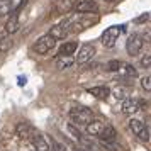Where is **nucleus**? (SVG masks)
<instances>
[{
  "instance_id": "nucleus-3",
  "label": "nucleus",
  "mask_w": 151,
  "mask_h": 151,
  "mask_svg": "<svg viewBox=\"0 0 151 151\" xmlns=\"http://www.w3.org/2000/svg\"><path fill=\"white\" fill-rule=\"evenodd\" d=\"M121 32H122V26H110V27H107L102 34V44L105 48H114Z\"/></svg>"
},
{
  "instance_id": "nucleus-5",
  "label": "nucleus",
  "mask_w": 151,
  "mask_h": 151,
  "mask_svg": "<svg viewBox=\"0 0 151 151\" xmlns=\"http://www.w3.org/2000/svg\"><path fill=\"white\" fill-rule=\"evenodd\" d=\"M55 46H56V39L51 37L49 34H46V36H41V37L37 39V42L34 44V51L37 55H46V53H49Z\"/></svg>"
},
{
  "instance_id": "nucleus-16",
  "label": "nucleus",
  "mask_w": 151,
  "mask_h": 151,
  "mask_svg": "<svg viewBox=\"0 0 151 151\" xmlns=\"http://www.w3.org/2000/svg\"><path fill=\"white\" fill-rule=\"evenodd\" d=\"M88 93L90 95L97 97V99H107V97L110 95V88L109 87H92V88H88Z\"/></svg>"
},
{
  "instance_id": "nucleus-27",
  "label": "nucleus",
  "mask_w": 151,
  "mask_h": 151,
  "mask_svg": "<svg viewBox=\"0 0 151 151\" xmlns=\"http://www.w3.org/2000/svg\"><path fill=\"white\" fill-rule=\"evenodd\" d=\"M51 146H53V151H66L65 146H61V144L56 143V141H51Z\"/></svg>"
},
{
  "instance_id": "nucleus-29",
  "label": "nucleus",
  "mask_w": 151,
  "mask_h": 151,
  "mask_svg": "<svg viewBox=\"0 0 151 151\" xmlns=\"http://www.w3.org/2000/svg\"><path fill=\"white\" fill-rule=\"evenodd\" d=\"M75 151H97V150H88V148H83V146H80V144H78V146L75 148Z\"/></svg>"
},
{
  "instance_id": "nucleus-17",
  "label": "nucleus",
  "mask_w": 151,
  "mask_h": 151,
  "mask_svg": "<svg viewBox=\"0 0 151 151\" xmlns=\"http://www.w3.org/2000/svg\"><path fill=\"white\" fill-rule=\"evenodd\" d=\"M66 34H68V32H66V29L63 27L61 24H58V26H53V27H51V31H49V36H51V37H55L56 41H60V39H65V37H66Z\"/></svg>"
},
{
  "instance_id": "nucleus-14",
  "label": "nucleus",
  "mask_w": 151,
  "mask_h": 151,
  "mask_svg": "<svg viewBox=\"0 0 151 151\" xmlns=\"http://www.w3.org/2000/svg\"><path fill=\"white\" fill-rule=\"evenodd\" d=\"M19 26H21V22H19V14L12 12V15L9 17V21L5 22V32H7V34H14V32L19 31Z\"/></svg>"
},
{
  "instance_id": "nucleus-19",
  "label": "nucleus",
  "mask_w": 151,
  "mask_h": 151,
  "mask_svg": "<svg viewBox=\"0 0 151 151\" xmlns=\"http://www.w3.org/2000/svg\"><path fill=\"white\" fill-rule=\"evenodd\" d=\"M12 5H14V0H0V17L10 14Z\"/></svg>"
},
{
  "instance_id": "nucleus-10",
  "label": "nucleus",
  "mask_w": 151,
  "mask_h": 151,
  "mask_svg": "<svg viewBox=\"0 0 151 151\" xmlns=\"http://www.w3.org/2000/svg\"><path fill=\"white\" fill-rule=\"evenodd\" d=\"M122 112L126 114V116H134L137 110L141 109V104H139V100L137 99H126L122 102Z\"/></svg>"
},
{
  "instance_id": "nucleus-23",
  "label": "nucleus",
  "mask_w": 151,
  "mask_h": 151,
  "mask_svg": "<svg viewBox=\"0 0 151 151\" xmlns=\"http://www.w3.org/2000/svg\"><path fill=\"white\" fill-rule=\"evenodd\" d=\"M139 65L143 68H151V53H146V55L139 60Z\"/></svg>"
},
{
  "instance_id": "nucleus-1",
  "label": "nucleus",
  "mask_w": 151,
  "mask_h": 151,
  "mask_svg": "<svg viewBox=\"0 0 151 151\" xmlns=\"http://www.w3.org/2000/svg\"><path fill=\"white\" fill-rule=\"evenodd\" d=\"M100 21V17L97 14H85V15H78V17H68L66 21L61 22V26L65 29H66V32H73V34H76V32H82V31H85V29L92 27V26H95L97 22Z\"/></svg>"
},
{
  "instance_id": "nucleus-22",
  "label": "nucleus",
  "mask_w": 151,
  "mask_h": 151,
  "mask_svg": "<svg viewBox=\"0 0 151 151\" xmlns=\"http://www.w3.org/2000/svg\"><path fill=\"white\" fill-rule=\"evenodd\" d=\"M121 65H122V63L119 61V60H110V61L107 63V70H109V71H119Z\"/></svg>"
},
{
  "instance_id": "nucleus-20",
  "label": "nucleus",
  "mask_w": 151,
  "mask_h": 151,
  "mask_svg": "<svg viewBox=\"0 0 151 151\" xmlns=\"http://www.w3.org/2000/svg\"><path fill=\"white\" fill-rule=\"evenodd\" d=\"M10 48H12V37H10V34L0 37V53H7Z\"/></svg>"
},
{
  "instance_id": "nucleus-2",
  "label": "nucleus",
  "mask_w": 151,
  "mask_h": 151,
  "mask_svg": "<svg viewBox=\"0 0 151 151\" xmlns=\"http://www.w3.org/2000/svg\"><path fill=\"white\" fill-rule=\"evenodd\" d=\"M92 119L93 114L87 107H73L70 110V121L73 122V126H87Z\"/></svg>"
},
{
  "instance_id": "nucleus-11",
  "label": "nucleus",
  "mask_w": 151,
  "mask_h": 151,
  "mask_svg": "<svg viewBox=\"0 0 151 151\" xmlns=\"http://www.w3.org/2000/svg\"><path fill=\"white\" fill-rule=\"evenodd\" d=\"M31 143H32V146H34L36 151H49V144L48 141L44 139V136L42 134H39L37 131H36L34 134H32V137L29 139Z\"/></svg>"
},
{
  "instance_id": "nucleus-4",
  "label": "nucleus",
  "mask_w": 151,
  "mask_h": 151,
  "mask_svg": "<svg viewBox=\"0 0 151 151\" xmlns=\"http://www.w3.org/2000/svg\"><path fill=\"white\" fill-rule=\"evenodd\" d=\"M97 49L93 44H90V42H85V44H82L80 46V49H78V55H76V60L75 61L78 63V65H85V63H88L93 56H95Z\"/></svg>"
},
{
  "instance_id": "nucleus-15",
  "label": "nucleus",
  "mask_w": 151,
  "mask_h": 151,
  "mask_svg": "<svg viewBox=\"0 0 151 151\" xmlns=\"http://www.w3.org/2000/svg\"><path fill=\"white\" fill-rule=\"evenodd\" d=\"M76 49H78V42H75V41H68V42H65L61 48H60L58 55H60V56H71V55H75Z\"/></svg>"
},
{
  "instance_id": "nucleus-8",
  "label": "nucleus",
  "mask_w": 151,
  "mask_h": 151,
  "mask_svg": "<svg viewBox=\"0 0 151 151\" xmlns=\"http://www.w3.org/2000/svg\"><path fill=\"white\" fill-rule=\"evenodd\" d=\"M34 132H36V129L29 122H24V121H22V122H19L15 126V134H17V137L22 139V141H29Z\"/></svg>"
},
{
  "instance_id": "nucleus-18",
  "label": "nucleus",
  "mask_w": 151,
  "mask_h": 151,
  "mask_svg": "<svg viewBox=\"0 0 151 151\" xmlns=\"http://www.w3.org/2000/svg\"><path fill=\"white\" fill-rule=\"evenodd\" d=\"M73 63H75L73 56H58V60H56V66H58L60 70H65V68H70Z\"/></svg>"
},
{
  "instance_id": "nucleus-12",
  "label": "nucleus",
  "mask_w": 151,
  "mask_h": 151,
  "mask_svg": "<svg viewBox=\"0 0 151 151\" xmlns=\"http://www.w3.org/2000/svg\"><path fill=\"white\" fill-rule=\"evenodd\" d=\"M104 126H105V122H104L102 119H92V121L85 126V127H87V134H88V136H100Z\"/></svg>"
},
{
  "instance_id": "nucleus-6",
  "label": "nucleus",
  "mask_w": 151,
  "mask_h": 151,
  "mask_svg": "<svg viewBox=\"0 0 151 151\" xmlns=\"http://www.w3.org/2000/svg\"><path fill=\"white\" fill-rule=\"evenodd\" d=\"M129 127H131V131L134 132V136H137L141 141H148V139H150V132H148L146 124H144L143 121H139V119H131Z\"/></svg>"
},
{
  "instance_id": "nucleus-9",
  "label": "nucleus",
  "mask_w": 151,
  "mask_h": 151,
  "mask_svg": "<svg viewBox=\"0 0 151 151\" xmlns=\"http://www.w3.org/2000/svg\"><path fill=\"white\" fill-rule=\"evenodd\" d=\"M99 5L95 4V0H80L75 5V12L78 14H90V12H97Z\"/></svg>"
},
{
  "instance_id": "nucleus-7",
  "label": "nucleus",
  "mask_w": 151,
  "mask_h": 151,
  "mask_svg": "<svg viewBox=\"0 0 151 151\" xmlns=\"http://www.w3.org/2000/svg\"><path fill=\"white\" fill-rule=\"evenodd\" d=\"M143 46H144V42H143V39H141L139 34L129 36V39L126 42V49H127V53H129L131 56H136L137 53L143 49Z\"/></svg>"
},
{
  "instance_id": "nucleus-13",
  "label": "nucleus",
  "mask_w": 151,
  "mask_h": 151,
  "mask_svg": "<svg viewBox=\"0 0 151 151\" xmlns=\"http://www.w3.org/2000/svg\"><path fill=\"white\" fill-rule=\"evenodd\" d=\"M99 137L102 139V143H114V141H116V137H117L116 127H114V126H110V124H105Z\"/></svg>"
},
{
  "instance_id": "nucleus-28",
  "label": "nucleus",
  "mask_w": 151,
  "mask_h": 151,
  "mask_svg": "<svg viewBox=\"0 0 151 151\" xmlns=\"http://www.w3.org/2000/svg\"><path fill=\"white\" fill-rule=\"evenodd\" d=\"M124 93H126V90H122V88L116 90V97H117V99H124Z\"/></svg>"
},
{
  "instance_id": "nucleus-26",
  "label": "nucleus",
  "mask_w": 151,
  "mask_h": 151,
  "mask_svg": "<svg viewBox=\"0 0 151 151\" xmlns=\"http://www.w3.org/2000/svg\"><path fill=\"white\" fill-rule=\"evenodd\" d=\"M139 36H141L143 42H150V44H151V29H144Z\"/></svg>"
},
{
  "instance_id": "nucleus-25",
  "label": "nucleus",
  "mask_w": 151,
  "mask_h": 151,
  "mask_svg": "<svg viewBox=\"0 0 151 151\" xmlns=\"http://www.w3.org/2000/svg\"><path fill=\"white\" fill-rule=\"evenodd\" d=\"M141 87L146 92H151V76H143L141 78Z\"/></svg>"
},
{
  "instance_id": "nucleus-24",
  "label": "nucleus",
  "mask_w": 151,
  "mask_h": 151,
  "mask_svg": "<svg viewBox=\"0 0 151 151\" xmlns=\"http://www.w3.org/2000/svg\"><path fill=\"white\" fill-rule=\"evenodd\" d=\"M66 129H68V132H70V134H71L73 137H75L76 141H78V139L82 137V132H80V131L76 129V127L73 126V124H68V127H66Z\"/></svg>"
},
{
  "instance_id": "nucleus-21",
  "label": "nucleus",
  "mask_w": 151,
  "mask_h": 151,
  "mask_svg": "<svg viewBox=\"0 0 151 151\" xmlns=\"http://www.w3.org/2000/svg\"><path fill=\"white\" fill-rule=\"evenodd\" d=\"M119 71L122 73V75H126V76H136L137 75V71L134 70V66H131V65H121V68H119Z\"/></svg>"
}]
</instances>
